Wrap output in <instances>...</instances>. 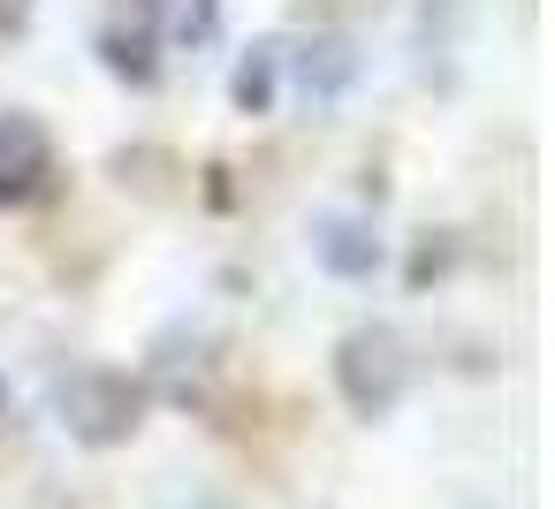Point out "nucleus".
I'll return each instance as SVG.
<instances>
[{
  "label": "nucleus",
  "mask_w": 555,
  "mask_h": 509,
  "mask_svg": "<svg viewBox=\"0 0 555 509\" xmlns=\"http://www.w3.org/2000/svg\"><path fill=\"white\" fill-rule=\"evenodd\" d=\"M282 62H289V77H297L305 100H343V92L358 84V69H365L350 39H305V47L282 54Z\"/></svg>",
  "instance_id": "423d86ee"
},
{
  "label": "nucleus",
  "mask_w": 555,
  "mask_h": 509,
  "mask_svg": "<svg viewBox=\"0 0 555 509\" xmlns=\"http://www.w3.org/2000/svg\"><path fill=\"white\" fill-rule=\"evenodd\" d=\"M274 77H282V47L267 39V47H251V62L236 69V107H244V115H267V107H274Z\"/></svg>",
  "instance_id": "0eeeda50"
},
{
  "label": "nucleus",
  "mask_w": 555,
  "mask_h": 509,
  "mask_svg": "<svg viewBox=\"0 0 555 509\" xmlns=\"http://www.w3.org/2000/svg\"><path fill=\"white\" fill-rule=\"evenodd\" d=\"M221 24V0H115V69L153 77V47H206Z\"/></svg>",
  "instance_id": "f257e3e1"
},
{
  "label": "nucleus",
  "mask_w": 555,
  "mask_h": 509,
  "mask_svg": "<svg viewBox=\"0 0 555 509\" xmlns=\"http://www.w3.org/2000/svg\"><path fill=\"white\" fill-rule=\"evenodd\" d=\"M312 259H320L327 274H343V282H365V274L380 266V236H373V221H358V213H320V221H312Z\"/></svg>",
  "instance_id": "39448f33"
},
{
  "label": "nucleus",
  "mask_w": 555,
  "mask_h": 509,
  "mask_svg": "<svg viewBox=\"0 0 555 509\" xmlns=\"http://www.w3.org/2000/svg\"><path fill=\"white\" fill-rule=\"evenodd\" d=\"M47 175H54V138H47V122L24 115V107H9V115H0V206L39 198Z\"/></svg>",
  "instance_id": "20e7f679"
},
{
  "label": "nucleus",
  "mask_w": 555,
  "mask_h": 509,
  "mask_svg": "<svg viewBox=\"0 0 555 509\" xmlns=\"http://www.w3.org/2000/svg\"><path fill=\"white\" fill-rule=\"evenodd\" d=\"M54 403H62V426L69 433H85V441H122L130 426H138V388L130 380H115V373H69L62 388H54Z\"/></svg>",
  "instance_id": "7ed1b4c3"
},
{
  "label": "nucleus",
  "mask_w": 555,
  "mask_h": 509,
  "mask_svg": "<svg viewBox=\"0 0 555 509\" xmlns=\"http://www.w3.org/2000/svg\"><path fill=\"white\" fill-rule=\"evenodd\" d=\"M335 380H343L350 410L380 418V410L403 403V388H411V357H403V342H396L388 327H358V335H343V350H335Z\"/></svg>",
  "instance_id": "f03ea898"
}]
</instances>
